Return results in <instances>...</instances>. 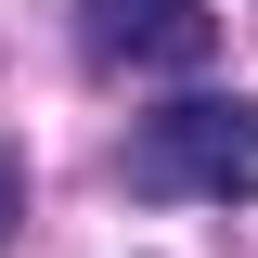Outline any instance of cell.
<instances>
[{
    "mask_svg": "<svg viewBox=\"0 0 258 258\" xmlns=\"http://www.w3.org/2000/svg\"><path fill=\"white\" fill-rule=\"evenodd\" d=\"M129 194L155 207H245L258 194V103L245 91H181L129 129Z\"/></svg>",
    "mask_w": 258,
    "mask_h": 258,
    "instance_id": "6da1fadb",
    "label": "cell"
},
{
    "mask_svg": "<svg viewBox=\"0 0 258 258\" xmlns=\"http://www.w3.org/2000/svg\"><path fill=\"white\" fill-rule=\"evenodd\" d=\"M91 52L142 64V78H194V64L220 52V13L207 0H91Z\"/></svg>",
    "mask_w": 258,
    "mask_h": 258,
    "instance_id": "7a4b0ae2",
    "label": "cell"
},
{
    "mask_svg": "<svg viewBox=\"0 0 258 258\" xmlns=\"http://www.w3.org/2000/svg\"><path fill=\"white\" fill-rule=\"evenodd\" d=\"M13 207H26V194H13V155H0V232H13Z\"/></svg>",
    "mask_w": 258,
    "mask_h": 258,
    "instance_id": "3957f363",
    "label": "cell"
}]
</instances>
